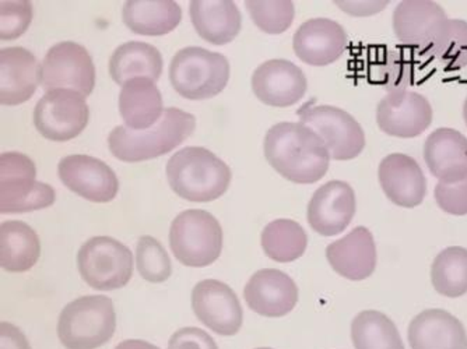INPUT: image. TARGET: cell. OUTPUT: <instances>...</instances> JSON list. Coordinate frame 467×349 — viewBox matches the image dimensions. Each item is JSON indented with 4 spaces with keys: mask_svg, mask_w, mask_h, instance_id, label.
<instances>
[{
    "mask_svg": "<svg viewBox=\"0 0 467 349\" xmlns=\"http://www.w3.org/2000/svg\"><path fill=\"white\" fill-rule=\"evenodd\" d=\"M431 282L440 295L461 298L467 293V249L451 246L432 262Z\"/></svg>",
    "mask_w": 467,
    "mask_h": 349,
    "instance_id": "33",
    "label": "cell"
},
{
    "mask_svg": "<svg viewBox=\"0 0 467 349\" xmlns=\"http://www.w3.org/2000/svg\"><path fill=\"white\" fill-rule=\"evenodd\" d=\"M448 15L430 0H405L393 12L392 26L401 46L417 49L420 55L429 48L435 33Z\"/></svg>",
    "mask_w": 467,
    "mask_h": 349,
    "instance_id": "20",
    "label": "cell"
},
{
    "mask_svg": "<svg viewBox=\"0 0 467 349\" xmlns=\"http://www.w3.org/2000/svg\"><path fill=\"white\" fill-rule=\"evenodd\" d=\"M256 349H272V348H256Z\"/></svg>",
    "mask_w": 467,
    "mask_h": 349,
    "instance_id": "44",
    "label": "cell"
},
{
    "mask_svg": "<svg viewBox=\"0 0 467 349\" xmlns=\"http://www.w3.org/2000/svg\"><path fill=\"white\" fill-rule=\"evenodd\" d=\"M119 114L126 128L135 132L153 128L164 114L162 96L156 81L138 77L123 84L119 94Z\"/></svg>",
    "mask_w": 467,
    "mask_h": 349,
    "instance_id": "26",
    "label": "cell"
},
{
    "mask_svg": "<svg viewBox=\"0 0 467 349\" xmlns=\"http://www.w3.org/2000/svg\"><path fill=\"white\" fill-rule=\"evenodd\" d=\"M230 73V62L224 55L199 46L181 49L170 65L172 88L191 101L219 96L227 87Z\"/></svg>",
    "mask_w": 467,
    "mask_h": 349,
    "instance_id": "5",
    "label": "cell"
},
{
    "mask_svg": "<svg viewBox=\"0 0 467 349\" xmlns=\"http://www.w3.org/2000/svg\"><path fill=\"white\" fill-rule=\"evenodd\" d=\"M245 7L254 26L270 36L285 33L296 15V7L291 0H246Z\"/></svg>",
    "mask_w": 467,
    "mask_h": 349,
    "instance_id": "35",
    "label": "cell"
},
{
    "mask_svg": "<svg viewBox=\"0 0 467 349\" xmlns=\"http://www.w3.org/2000/svg\"><path fill=\"white\" fill-rule=\"evenodd\" d=\"M435 201L447 214L467 215V178L459 182H440L435 186Z\"/></svg>",
    "mask_w": 467,
    "mask_h": 349,
    "instance_id": "38",
    "label": "cell"
},
{
    "mask_svg": "<svg viewBox=\"0 0 467 349\" xmlns=\"http://www.w3.org/2000/svg\"><path fill=\"white\" fill-rule=\"evenodd\" d=\"M33 159L21 152L0 156V211L4 214L48 209L57 200L54 188L36 180Z\"/></svg>",
    "mask_w": 467,
    "mask_h": 349,
    "instance_id": "7",
    "label": "cell"
},
{
    "mask_svg": "<svg viewBox=\"0 0 467 349\" xmlns=\"http://www.w3.org/2000/svg\"><path fill=\"white\" fill-rule=\"evenodd\" d=\"M264 151L273 169L298 185L319 182L327 175L332 159L319 135L296 122L272 126L265 136Z\"/></svg>",
    "mask_w": 467,
    "mask_h": 349,
    "instance_id": "1",
    "label": "cell"
},
{
    "mask_svg": "<svg viewBox=\"0 0 467 349\" xmlns=\"http://www.w3.org/2000/svg\"><path fill=\"white\" fill-rule=\"evenodd\" d=\"M189 13L196 33L213 46H227L243 27V15L233 0H192Z\"/></svg>",
    "mask_w": 467,
    "mask_h": 349,
    "instance_id": "25",
    "label": "cell"
},
{
    "mask_svg": "<svg viewBox=\"0 0 467 349\" xmlns=\"http://www.w3.org/2000/svg\"><path fill=\"white\" fill-rule=\"evenodd\" d=\"M36 57L21 46L0 51V102L5 107L25 104L38 87Z\"/></svg>",
    "mask_w": 467,
    "mask_h": 349,
    "instance_id": "23",
    "label": "cell"
},
{
    "mask_svg": "<svg viewBox=\"0 0 467 349\" xmlns=\"http://www.w3.org/2000/svg\"><path fill=\"white\" fill-rule=\"evenodd\" d=\"M431 104L414 91L388 93L377 107L378 128L388 136L413 139L431 126Z\"/></svg>",
    "mask_w": 467,
    "mask_h": 349,
    "instance_id": "14",
    "label": "cell"
},
{
    "mask_svg": "<svg viewBox=\"0 0 467 349\" xmlns=\"http://www.w3.org/2000/svg\"><path fill=\"white\" fill-rule=\"evenodd\" d=\"M90 119L86 97L73 90L46 93L34 109V125L42 138L52 141H69L88 128Z\"/></svg>",
    "mask_w": 467,
    "mask_h": 349,
    "instance_id": "11",
    "label": "cell"
},
{
    "mask_svg": "<svg viewBox=\"0 0 467 349\" xmlns=\"http://www.w3.org/2000/svg\"><path fill=\"white\" fill-rule=\"evenodd\" d=\"M421 56L431 60L447 72H459L467 67V21H443L429 48Z\"/></svg>",
    "mask_w": 467,
    "mask_h": 349,
    "instance_id": "30",
    "label": "cell"
},
{
    "mask_svg": "<svg viewBox=\"0 0 467 349\" xmlns=\"http://www.w3.org/2000/svg\"><path fill=\"white\" fill-rule=\"evenodd\" d=\"M162 67L161 52L147 42H125L109 59V75L119 86L138 77L157 81L161 77Z\"/></svg>",
    "mask_w": 467,
    "mask_h": 349,
    "instance_id": "28",
    "label": "cell"
},
{
    "mask_svg": "<svg viewBox=\"0 0 467 349\" xmlns=\"http://www.w3.org/2000/svg\"><path fill=\"white\" fill-rule=\"evenodd\" d=\"M265 254L277 263H291L306 253L308 236L306 230L293 220H275L262 231Z\"/></svg>",
    "mask_w": 467,
    "mask_h": 349,
    "instance_id": "31",
    "label": "cell"
},
{
    "mask_svg": "<svg viewBox=\"0 0 467 349\" xmlns=\"http://www.w3.org/2000/svg\"><path fill=\"white\" fill-rule=\"evenodd\" d=\"M33 21V6L28 0L0 2V36L4 41H12L23 36Z\"/></svg>",
    "mask_w": 467,
    "mask_h": 349,
    "instance_id": "37",
    "label": "cell"
},
{
    "mask_svg": "<svg viewBox=\"0 0 467 349\" xmlns=\"http://www.w3.org/2000/svg\"><path fill=\"white\" fill-rule=\"evenodd\" d=\"M115 349H160L154 344L143 340H126L118 344Z\"/></svg>",
    "mask_w": 467,
    "mask_h": 349,
    "instance_id": "42",
    "label": "cell"
},
{
    "mask_svg": "<svg viewBox=\"0 0 467 349\" xmlns=\"http://www.w3.org/2000/svg\"><path fill=\"white\" fill-rule=\"evenodd\" d=\"M195 128L196 118L192 114L178 108H165L161 119L143 132L117 126L109 133V151L119 161H149L177 149L193 135Z\"/></svg>",
    "mask_w": 467,
    "mask_h": 349,
    "instance_id": "2",
    "label": "cell"
},
{
    "mask_svg": "<svg viewBox=\"0 0 467 349\" xmlns=\"http://www.w3.org/2000/svg\"><path fill=\"white\" fill-rule=\"evenodd\" d=\"M351 340L356 349H406L395 323L378 311L359 312L354 317Z\"/></svg>",
    "mask_w": 467,
    "mask_h": 349,
    "instance_id": "32",
    "label": "cell"
},
{
    "mask_svg": "<svg viewBox=\"0 0 467 349\" xmlns=\"http://www.w3.org/2000/svg\"><path fill=\"white\" fill-rule=\"evenodd\" d=\"M0 341L2 349H31L26 335L12 323H0Z\"/></svg>",
    "mask_w": 467,
    "mask_h": 349,
    "instance_id": "41",
    "label": "cell"
},
{
    "mask_svg": "<svg viewBox=\"0 0 467 349\" xmlns=\"http://www.w3.org/2000/svg\"><path fill=\"white\" fill-rule=\"evenodd\" d=\"M138 272L147 282H165L172 274L171 259L156 238L144 235L136 245Z\"/></svg>",
    "mask_w": 467,
    "mask_h": 349,
    "instance_id": "36",
    "label": "cell"
},
{
    "mask_svg": "<svg viewBox=\"0 0 467 349\" xmlns=\"http://www.w3.org/2000/svg\"><path fill=\"white\" fill-rule=\"evenodd\" d=\"M192 309L196 317L212 332L223 337L240 333L244 311L237 293L219 280H203L192 291Z\"/></svg>",
    "mask_w": 467,
    "mask_h": 349,
    "instance_id": "12",
    "label": "cell"
},
{
    "mask_svg": "<svg viewBox=\"0 0 467 349\" xmlns=\"http://www.w3.org/2000/svg\"><path fill=\"white\" fill-rule=\"evenodd\" d=\"M369 81L388 93L406 91L413 83L414 65L410 57L396 49H380L368 67Z\"/></svg>",
    "mask_w": 467,
    "mask_h": 349,
    "instance_id": "34",
    "label": "cell"
},
{
    "mask_svg": "<svg viewBox=\"0 0 467 349\" xmlns=\"http://www.w3.org/2000/svg\"><path fill=\"white\" fill-rule=\"evenodd\" d=\"M168 349H219L213 337L198 327H183L171 335Z\"/></svg>",
    "mask_w": 467,
    "mask_h": 349,
    "instance_id": "39",
    "label": "cell"
},
{
    "mask_svg": "<svg viewBox=\"0 0 467 349\" xmlns=\"http://www.w3.org/2000/svg\"><path fill=\"white\" fill-rule=\"evenodd\" d=\"M170 248L183 266H210L222 256V225L204 210H186L172 221Z\"/></svg>",
    "mask_w": 467,
    "mask_h": 349,
    "instance_id": "6",
    "label": "cell"
},
{
    "mask_svg": "<svg viewBox=\"0 0 467 349\" xmlns=\"http://www.w3.org/2000/svg\"><path fill=\"white\" fill-rule=\"evenodd\" d=\"M41 256L36 231L23 221L10 220L0 225V264L9 272L33 269Z\"/></svg>",
    "mask_w": 467,
    "mask_h": 349,
    "instance_id": "29",
    "label": "cell"
},
{
    "mask_svg": "<svg viewBox=\"0 0 467 349\" xmlns=\"http://www.w3.org/2000/svg\"><path fill=\"white\" fill-rule=\"evenodd\" d=\"M327 259L333 272L346 280L364 281L374 274L378 254L375 239L366 227H357L345 238L327 248Z\"/></svg>",
    "mask_w": 467,
    "mask_h": 349,
    "instance_id": "21",
    "label": "cell"
},
{
    "mask_svg": "<svg viewBox=\"0 0 467 349\" xmlns=\"http://www.w3.org/2000/svg\"><path fill=\"white\" fill-rule=\"evenodd\" d=\"M378 178L387 198L396 206L414 209L426 199V175L410 156L395 152L385 157L380 161Z\"/></svg>",
    "mask_w": 467,
    "mask_h": 349,
    "instance_id": "19",
    "label": "cell"
},
{
    "mask_svg": "<svg viewBox=\"0 0 467 349\" xmlns=\"http://www.w3.org/2000/svg\"><path fill=\"white\" fill-rule=\"evenodd\" d=\"M251 84L259 101L275 108L298 104L308 90V81L303 70L287 59L262 63L252 75Z\"/></svg>",
    "mask_w": 467,
    "mask_h": 349,
    "instance_id": "16",
    "label": "cell"
},
{
    "mask_svg": "<svg viewBox=\"0 0 467 349\" xmlns=\"http://www.w3.org/2000/svg\"><path fill=\"white\" fill-rule=\"evenodd\" d=\"M356 211L353 188L343 180H330L315 190L306 210V220L315 232L330 238L345 232Z\"/></svg>",
    "mask_w": 467,
    "mask_h": 349,
    "instance_id": "15",
    "label": "cell"
},
{
    "mask_svg": "<svg viewBox=\"0 0 467 349\" xmlns=\"http://www.w3.org/2000/svg\"><path fill=\"white\" fill-rule=\"evenodd\" d=\"M463 119H464V123H466V126H467V98L464 99V104H463Z\"/></svg>",
    "mask_w": 467,
    "mask_h": 349,
    "instance_id": "43",
    "label": "cell"
},
{
    "mask_svg": "<svg viewBox=\"0 0 467 349\" xmlns=\"http://www.w3.org/2000/svg\"><path fill=\"white\" fill-rule=\"evenodd\" d=\"M244 298L249 309L259 316L283 317L298 303V287L285 272L264 269L249 278Z\"/></svg>",
    "mask_w": 467,
    "mask_h": 349,
    "instance_id": "18",
    "label": "cell"
},
{
    "mask_svg": "<svg viewBox=\"0 0 467 349\" xmlns=\"http://www.w3.org/2000/svg\"><path fill=\"white\" fill-rule=\"evenodd\" d=\"M57 175L69 190L91 203H109L119 191V180L112 168L84 154L60 159Z\"/></svg>",
    "mask_w": 467,
    "mask_h": 349,
    "instance_id": "13",
    "label": "cell"
},
{
    "mask_svg": "<svg viewBox=\"0 0 467 349\" xmlns=\"http://www.w3.org/2000/svg\"><path fill=\"white\" fill-rule=\"evenodd\" d=\"M348 46L343 26L330 18L306 20L296 28L293 48L296 57L311 67H327L340 59Z\"/></svg>",
    "mask_w": 467,
    "mask_h": 349,
    "instance_id": "17",
    "label": "cell"
},
{
    "mask_svg": "<svg viewBox=\"0 0 467 349\" xmlns=\"http://www.w3.org/2000/svg\"><path fill=\"white\" fill-rule=\"evenodd\" d=\"M38 83L47 93L63 88L88 97L96 87V67L83 46L73 41L59 42L39 65Z\"/></svg>",
    "mask_w": 467,
    "mask_h": 349,
    "instance_id": "10",
    "label": "cell"
},
{
    "mask_svg": "<svg viewBox=\"0 0 467 349\" xmlns=\"http://www.w3.org/2000/svg\"><path fill=\"white\" fill-rule=\"evenodd\" d=\"M336 6L348 13L351 17H371L382 10L387 9L388 0H372V2H348V0H336Z\"/></svg>",
    "mask_w": 467,
    "mask_h": 349,
    "instance_id": "40",
    "label": "cell"
},
{
    "mask_svg": "<svg viewBox=\"0 0 467 349\" xmlns=\"http://www.w3.org/2000/svg\"><path fill=\"white\" fill-rule=\"evenodd\" d=\"M301 123L319 135L335 161H350L366 149V133L342 108L332 105H314L311 101L296 111Z\"/></svg>",
    "mask_w": 467,
    "mask_h": 349,
    "instance_id": "9",
    "label": "cell"
},
{
    "mask_svg": "<svg viewBox=\"0 0 467 349\" xmlns=\"http://www.w3.org/2000/svg\"><path fill=\"white\" fill-rule=\"evenodd\" d=\"M167 180L172 190L192 203H210L230 188L233 172L203 147H186L168 159Z\"/></svg>",
    "mask_w": 467,
    "mask_h": 349,
    "instance_id": "3",
    "label": "cell"
},
{
    "mask_svg": "<svg viewBox=\"0 0 467 349\" xmlns=\"http://www.w3.org/2000/svg\"><path fill=\"white\" fill-rule=\"evenodd\" d=\"M411 349H467V333L458 317L443 309L417 314L408 330Z\"/></svg>",
    "mask_w": 467,
    "mask_h": 349,
    "instance_id": "22",
    "label": "cell"
},
{
    "mask_svg": "<svg viewBox=\"0 0 467 349\" xmlns=\"http://www.w3.org/2000/svg\"><path fill=\"white\" fill-rule=\"evenodd\" d=\"M78 269L93 290H120L132 280V251L117 239L94 236L81 245Z\"/></svg>",
    "mask_w": 467,
    "mask_h": 349,
    "instance_id": "8",
    "label": "cell"
},
{
    "mask_svg": "<svg viewBox=\"0 0 467 349\" xmlns=\"http://www.w3.org/2000/svg\"><path fill=\"white\" fill-rule=\"evenodd\" d=\"M117 329L114 302L105 295L75 299L62 309L57 320V338L67 349H99L109 343Z\"/></svg>",
    "mask_w": 467,
    "mask_h": 349,
    "instance_id": "4",
    "label": "cell"
},
{
    "mask_svg": "<svg viewBox=\"0 0 467 349\" xmlns=\"http://www.w3.org/2000/svg\"><path fill=\"white\" fill-rule=\"evenodd\" d=\"M123 23L139 36H161L171 33L182 20V9L174 0H128Z\"/></svg>",
    "mask_w": 467,
    "mask_h": 349,
    "instance_id": "27",
    "label": "cell"
},
{
    "mask_svg": "<svg viewBox=\"0 0 467 349\" xmlns=\"http://www.w3.org/2000/svg\"><path fill=\"white\" fill-rule=\"evenodd\" d=\"M424 159L432 177L440 182L466 180L467 138L455 128H437L424 144Z\"/></svg>",
    "mask_w": 467,
    "mask_h": 349,
    "instance_id": "24",
    "label": "cell"
}]
</instances>
